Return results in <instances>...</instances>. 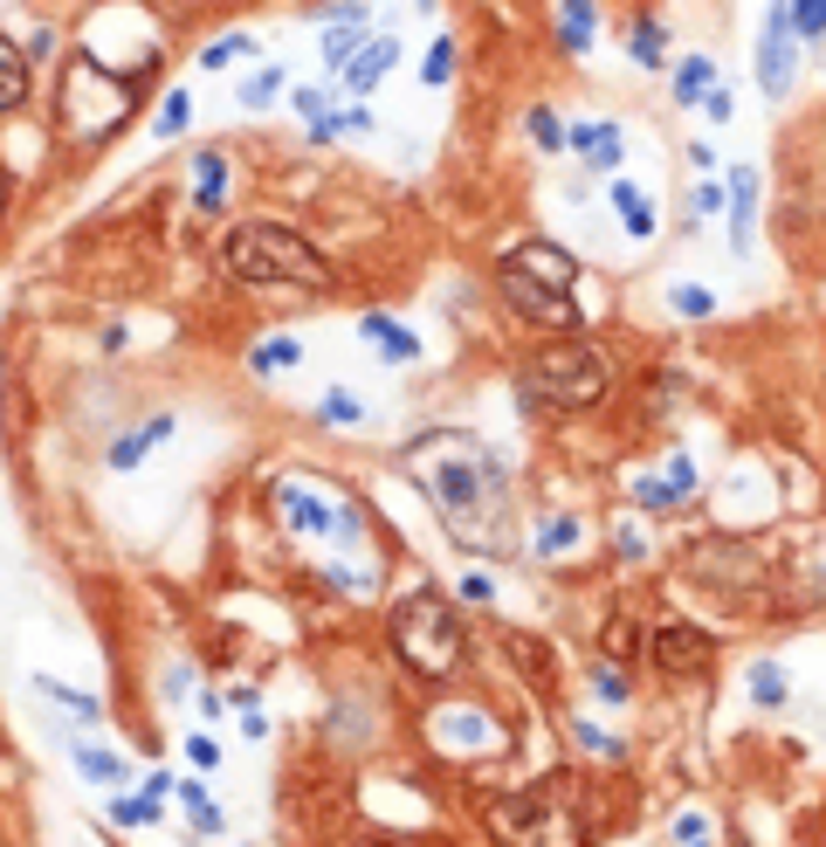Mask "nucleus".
I'll return each instance as SVG.
<instances>
[{
    "label": "nucleus",
    "instance_id": "obj_29",
    "mask_svg": "<svg viewBox=\"0 0 826 847\" xmlns=\"http://www.w3.org/2000/svg\"><path fill=\"white\" fill-rule=\"evenodd\" d=\"M751 696H758V710H779L785 703V676L771 669V661H751Z\"/></svg>",
    "mask_w": 826,
    "mask_h": 847
},
{
    "label": "nucleus",
    "instance_id": "obj_40",
    "mask_svg": "<svg viewBox=\"0 0 826 847\" xmlns=\"http://www.w3.org/2000/svg\"><path fill=\"white\" fill-rule=\"evenodd\" d=\"M668 497H695V461L676 455V469H668Z\"/></svg>",
    "mask_w": 826,
    "mask_h": 847
},
{
    "label": "nucleus",
    "instance_id": "obj_39",
    "mask_svg": "<svg viewBox=\"0 0 826 847\" xmlns=\"http://www.w3.org/2000/svg\"><path fill=\"white\" fill-rule=\"evenodd\" d=\"M531 138L545 145V152H558V145H565V132H558V118H551V111H531Z\"/></svg>",
    "mask_w": 826,
    "mask_h": 847
},
{
    "label": "nucleus",
    "instance_id": "obj_34",
    "mask_svg": "<svg viewBox=\"0 0 826 847\" xmlns=\"http://www.w3.org/2000/svg\"><path fill=\"white\" fill-rule=\"evenodd\" d=\"M572 537H579V517H551V524H545V537H537V551L558 558V551H572Z\"/></svg>",
    "mask_w": 826,
    "mask_h": 847
},
{
    "label": "nucleus",
    "instance_id": "obj_38",
    "mask_svg": "<svg viewBox=\"0 0 826 847\" xmlns=\"http://www.w3.org/2000/svg\"><path fill=\"white\" fill-rule=\"evenodd\" d=\"M676 847H710V820L703 813H682L676 820Z\"/></svg>",
    "mask_w": 826,
    "mask_h": 847
},
{
    "label": "nucleus",
    "instance_id": "obj_14",
    "mask_svg": "<svg viewBox=\"0 0 826 847\" xmlns=\"http://www.w3.org/2000/svg\"><path fill=\"white\" fill-rule=\"evenodd\" d=\"M366 42H372V35H366V21H331V35H324L317 48H324V63L345 76L358 56H366Z\"/></svg>",
    "mask_w": 826,
    "mask_h": 847
},
{
    "label": "nucleus",
    "instance_id": "obj_27",
    "mask_svg": "<svg viewBox=\"0 0 826 847\" xmlns=\"http://www.w3.org/2000/svg\"><path fill=\"white\" fill-rule=\"evenodd\" d=\"M255 63V56H263V48H255V35H221L214 48H206V56H200V69H227V63Z\"/></svg>",
    "mask_w": 826,
    "mask_h": 847
},
{
    "label": "nucleus",
    "instance_id": "obj_17",
    "mask_svg": "<svg viewBox=\"0 0 826 847\" xmlns=\"http://www.w3.org/2000/svg\"><path fill=\"white\" fill-rule=\"evenodd\" d=\"M358 331H366V338L393 358V366H406V358H421V338H413V331H400L393 317H358Z\"/></svg>",
    "mask_w": 826,
    "mask_h": 847
},
{
    "label": "nucleus",
    "instance_id": "obj_5",
    "mask_svg": "<svg viewBox=\"0 0 826 847\" xmlns=\"http://www.w3.org/2000/svg\"><path fill=\"white\" fill-rule=\"evenodd\" d=\"M393 648L413 676H427V682H442L455 676V661H461V621H455V606L442 593H406L393 606Z\"/></svg>",
    "mask_w": 826,
    "mask_h": 847
},
{
    "label": "nucleus",
    "instance_id": "obj_10",
    "mask_svg": "<svg viewBox=\"0 0 826 847\" xmlns=\"http://www.w3.org/2000/svg\"><path fill=\"white\" fill-rule=\"evenodd\" d=\"M276 510H282V517H290L303 537H324V531H338V510H324L317 497H303V490H290V482H282V490H276Z\"/></svg>",
    "mask_w": 826,
    "mask_h": 847
},
{
    "label": "nucleus",
    "instance_id": "obj_19",
    "mask_svg": "<svg viewBox=\"0 0 826 847\" xmlns=\"http://www.w3.org/2000/svg\"><path fill=\"white\" fill-rule=\"evenodd\" d=\"M771 14H785V29H792L799 42L826 35V0H771Z\"/></svg>",
    "mask_w": 826,
    "mask_h": 847
},
{
    "label": "nucleus",
    "instance_id": "obj_1",
    "mask_svg": "<svg viewBox=\"0 0 826 847\" xmlns=\"http://www.w3.org/2000/svg\"><path fill=\"white\" fill-rule=\"evenodd\" d=\"M406 476L421 482V497L442 510L461 551H503L510 545V482L476 434L434 427L406 448Z\"/></svg>",
    "mask_w": 826,
    "mask_h": 847
},
{
    "label": "nucleus",
    "instance_id": "obj_15",
    "mask_svg": "<svg viewBox=\"0 0 826 847\" xmlns=\"http://www.w3.org/2000/svg\"><path fill=\"white\" fill-rule=\"evenodd\" d=\"M613 208H620V227H627L634 242H648V235H655V200L640 193L634 179H620V187H613Z\"/></svg>",
    "mask_w": 826,
    "mask_h": 847
},
{
    "label": "nucleus",
    "instance_id": "obj_8",
    "mask_svg": "<svg viewBox=\"0 0 826 847\" xmlns=\"http://www.w3.org/2000/svg\"><path fill=\"white\" fill-rule=\"evenodd\" d=\"M792 48H799V35L785 29V14H771V29H764V42H758V83H764L771 97L792 90Z\"/></svg>",
    "mask_w": 826,
    "mask_h": 847
},
{
    "label": "nucleus",
    "instance_id": "obj_23",
    "mask_svg": "<svg viewBox=\"0 0 826 847\" xmlns=\"http://www.w3.org/2000/svg\"><path fill=\"white\" fill-rule=\"evenodd\" d=\"M297 358H303V345H297V338H263V345L248 352V372H290Z\"/></svg>",
    "mask_w": 826,
    "mask_h": 847
},
{
    "label": "nucleus",
    "instance_id": "obj_36",
    "mask_svg": "<svg viewBox=\"0 0 826 847\" xmlns=\"http://www.w3.org/2000/svg\"><path fill=\"white\" fill-rule=\"evenodd\" d=\"M634 63H648V69H661V29H655V21H640V29H634Z\"/></svg>",
    "mask_w": 826,
    "mask_h": 847
},
{
    "label": "nucleus",
    "instance_id": "obj_16",
    "mask_svg": "<svg viewBox=\"0 0 826 847\" xmlns=\"http://www.w3.org/2000/svg\"><path fill=\"white\" fill-rule=\"evenodd\" d=\"M434 737H442V744H496L503 731L496 724H489V716H461V710H442V716H434Z\"/></svg>",
    "mask_w": 826,
    "mask_h": 847
},
{
    "label": "nucleus",
    "instance_id": "obj_48",
    "mask_svg": "<svg viewBox=\"0 0 826 847\" xmlns=\"http://www.w3.org/2000/svg\"><path fill=\"white\" fill-rule=\"evenodd\" d=\"M297 111L310 118V124H324L331 111H324V90H297Z\"/></svg>",
    "mask_w": 826,
    "mask_h": 847
},
{
    "label": "nucleus",
    "instance_id": "obj_32",
    "mask_svg": "<svg viewBox=\"0 0 826 847\" xmlns=\"http://www.w3.org/2000/svg\"><path fill=\"white\" fill-rule=\"evenodd\" d=\"M152 132H159V138H179V132H187V90H166V104H159V118H152Z\"/></svg>",
    "mask_w": 826,
    "mask_h": 847
},
{
    "label": "nucleus",
    "instance_id": "obj_33",
    "mask_svg": "<svg viewBox=\"0 0 826 847\" xmlns=\"http://www.w3.org/2000/svg\"><path fill=\"white\" fill-rule=\"evenodd\" d=\"M421 76H427V83H448V76H455V35H442V42L427 48V63H421Z\"/></svg>",
    "mask_w": 826,
    "mask_h": 847
},
{
    "label": "nucleus",
    "instance_id": "obj_21",
    "mask_svg": "<svg viewBox=\"0 0 826 847\" xmlns=\"http://www.w3.org/2000/svg\"><path fill=\"white\" fill-rule=\"evenodd\" d=\"M193 166H200V200H193V208H200V214H221V187H227L221 152H193Z\"/></svg>",
    "mask_w": 826,
    "mask_h": 847
},
{
    "label": "nucleus",
    "instance_id": "obj_9",
    "mask_svg": "<svg viewBox=\"0 0 826 847\" xmlns=\"http://www.w3.org/2000/svg\"><path fill=\"white\" fill-rule=\"evenodd\" d=\"M730 248L737 255H751V242H758V172L751 166H730Z\"/></svg>",
    "mask_w": 826,
    "mask_h": 847
},
{
    "label": "nucleus",
    "instance_id": "obj_22",
    "mask_svg": "<svg viewBox=\"0 0 826 847\" xmlns=\"http://www.w3.org/2000/svg\"><path fill=\"white\" fill-rule=\"evenodd\" d=\"M710 90H716V69H710V56H689V63L676 69V97H682V104H703Z\"/></svg>",
    "mask_w": 826,
    "mask_h": 847
},
{
    "label": "nucleus",
    "instance_id": "obj_44",
    "mask_svg": "<svg viewBox=\"0 0 826 847\" xmlns=\"http://www.w3.org/2000/svg\"><path fill=\"white\" fill-rule=\"evenodd\" d=\"M703 111H710L716 124H730V118H737V104H730V90H723V83H716V90L703 97Z\"/></svg>",
    "mask_w": 826,
    "mask_h": 847
},
{
    "label": "nucleus",
    "instance_id": "obj_24",
    "mask_svg": "<svg viewBox=\"0 0 826 847\" xmlns=\"http://www.w3.org/2000/svg\"><path fill=\"white\" fill-rule=\"evenodd\" d=\"M76 772L97 779V785H124V758L103 751V744H90V751H76Z\"/></svg>",
    "mask_w": 826,
    "mask_h": 847
},
{
    "label": "nucleus",
    "instance_id": "obj_4",
    "mask_svg": "<svg viewBox=\"0 0 826 847\" xmlns=\"http://www.w3.org/2000/svg\"><path fill=\"white\" fill-rule=\"evenodd\" d=\"M138 111V90H132V76H111L97 56H69L63 63V97H56V118H63V132L69 138H83V145H103L118 132L124 118Z\"/></svg>",
    "mask_w": 826,
    "mask_h": 847
},
{
    "label": "nucleus",
    "instance_id": "obj_11",
    "mask_svg": "<svg viewBox=\"0 0 826 847\" xmlns=\"http://www.w3.org/2000/svg\"><path fill=\"white\" fill-rule=\"evenodd\" d=\"M393 63H400V42H393V35H372V42H366V56L345 69V90H351V97H366V90H372Z\"/></svg>",
    "mask_w": 826,
    "mask_h": 847
},
{
    "label": "nucleus",
    "instance_id": "obj_12",
    "mask_svg": "<svg viewBox=\"0 0 826 847\" xmlns=\"http://www.w3.org/2000/svg\"><path fill=\"white\" fill-rule=\"evenodd\" d=\"M29 69H35V63H29V48L0 35V118L21 111V97H29Z\"/></svg>",
    "mask_w": 826,
    "mask_h": 847
},
{
    "label": "nucleus",
    "instance_id": "obj_18",
    "mask_svg": "<svg viewBox=\"0 0 826 847\" xmlns=\"http://www.w3.org/2000/svg\"><path fill=\"white\" fill-rule=\"evenodd\" d=\"M166 434H172V421H166V414H159V421H145L138 434H124V442L111 448V469H132V461H145L152 448H159V442H166Z\"/></svg>",
    "mask_w": 826,
    "mask_h": 847
},
{
    "label": "nucleus",
    "instance_id": "obj_20",
    "mask_svg": "<svg viewBox=\"0 0 826 847\" xmlns=\"http://www.w3.org/2000/svg\"><path fill=\"white\" fill-rule=\"evenodd\" d=\"M592 21H600L592 0H565V8H558V42L565 48H592Z\"/></svg>",
    "mask_w": 826,
    "mask_h": 847
},
{
    "label": "nucleus",
    "instance_id": "obj_26",
    "mask_svg": "<svg viewBox=\"0 0 826 847\" xmlns=\"http://www.w3.org/2000/svg\"><path fill=\"white\" fill-rule=\"evenodd\" d=\"M111 820L118 827H152L159 820V792H124V800H111Z\"/></svg>",
    "mask_w": 826,
    "mask_h": 847
},
{
    "label": "nucleus",
    "instance_id": "obj_49",
    "mask_svg": "<svg viewBox=\"0 0 826 847\" xmlns=\"http://www.w3.org/2000/svg\"><path fill=\"white\" fill-rule=\"evenodd\" d=\"M0 214H8V172H0Z\"/></svg>",
    "mask_w": 826,
    "mask_h": 847
},
{
    "label": "nucleus",
    "instance_id": "obj_43",
    "mask_svg": "<svg viewBox=\"0 0 826 847\" xmlns=\"http://www.w3.org/2000/svg\"><path fill=\"white\" fill-rule=\"evenodd\" d=\"M461 600H496V586H489V572H461Z\"/></svg>",
    "mask_w": 826,
    "mask_h": 847
},
{
    "label": "nucleus",
    "instance_id": "obj_13",
    "mask_svg": "<svg viewBox=\"0 0 826 847\" xmlns=\"http://www.w3.org/2000/svg\"><path fill=\"white\" fill-rule=\"evenodd\" d=\"M572 152H579V159L585 166H620V152H627V145H620V124H572Z\"/></svg>",
    "mask_w": 826,
    "mask_h": 847
},
{
    "label": "nucleus",
    "instance_id": "obj_28",
    "mask_svg": "<svg viewBox=\"0 0 826 847\" xmlns=\"http://www.w3.org/2000/svg\"><path fill=\"white\" fill-rule=\"evenodd\" d=\"M276 90H282V69H276V63H263V69H255L248 83H242V104H248V111H263V104H276Z\"/></svg>",
    "mask_w": 826,
    "mask_h": 847
},
{
    "label": "nucleus",
    "instance_id": "obj_7",
    "mask_svg": "<svg viewBox=\"0 0 826 847\" xmlns=\"http://www.w3.org/2000/svg\"><path fill=\"white\" fill-rule=\"evenodd\" d=\"M655 669L661 676H703L710 669V634L703 627H661L655 634Z\"/></svg>",
    "mask_w": 826,
    "mask_h": 847
},
{
    "label": "nucleus",
    "instance_id": "obj_41",
    "mask_svg": "<svg viewBox=\"0 0 826 847\" xmlns=\"http://www.w3.org/2000/svg\"><path fill=\"white\" fill-rule=\"evenodd\" d=\"M187 758H193V772H214V765H221L214 737H187Z\"/></svg>",
    "mask_w": 826,
    "mask_h": 847
},
{
    "label": "nucleus",
    "instance_id": "obj_50",
    "mask_svg": "<svg viewBox=\"0 0 826 847\" xmlns=\"http://www.w3.org/2000/svg\"><path fill=\"white\" fill-rule=\"evenodd\" d=\"M372 847H393V840H372Z\"/></svg>",
    "mask_w": 826,
    "mask_h": 847
},
{
    "label": "nucleus",
    "instance_id": "obj_2",
    "mask_svg": "<svg viewBox=\"0 0 826 847\" xmlns=\"http://www.w3.org/2000/svg\"><path fill=\"white\" fill-rule=\"evenodd\" d=\"M221 263H227L235 282H248V290H310V297H324L331 282H338L331 263L297 235V227H276V221L235 227L227 248H221Z\"/></svg>",
    "mask_w": 826,
    "mask_h": 847
},
{
    "label": "nucleus",
    "instance_id": "obj_42",
    "mask_svg": "<svg viewBox=\"0 0 826 847\" xmlns=\"http://www.w3.org/2000/svg\"><path fill=\"white\" fill-rule=\"evenodd\" d=\"M592 682H600L606 703H627V676H620V669H592Z\"/></svg>",
    "mask_w": 826,
    "mask_h": 847
},
{
    "label": "nucleus",
    "instance_id": "obj_31",
    "mask_svg": "<svg viewBox=\"0 0 826 847\" xmlns=\"http://www.w3.org/2000/svg\"><path fill=\"white\" fill-rule=\"evenodd\" d=\"M668 303H676L682 317H710V311H716V297L703 290V282H676V290H668Z\"/></svg>",
    "mask_w": 826,
    "mask_h": 847
},
{
    "label": "nucleus",
    "instance_id": "obj_37",
    "mask_svg": "<svg viewBox=\"0 0 826 847\" xmlns=\"http://www.w3.org/2000/svg\"><path fill=\"white\" fill-rule=\"evenodd\" d=\"M324 421H338V427H358V421H366V406H358L351 393H324Z\"/></svg>",
    "mask_w": 826,
    "mask_h": 847
},
{
    "label": "nucleus",
    "instance_id": "obj_3",
    "mask_svg": "<svg viewBox=\"0 0 826 847\" xmlns=\"http://www.w3.org/2000/svg\"><path fill=\"white\" fill-rule=\"evenodd\" d=\"M606 352L585 345V338H558V345H537L524 366H516V393L531 406H551V414H579V406H600L606 400Z\"/></svg>",
    "mask_w": 826,
    "mask_h": 847
},
{
    "label": "nucleus",
    "instance_id": "obj_51",
    "mask_svg": "<svg viewBox=\"0 0 826 847\" xmlns=\"http://www.w3.org/2000/svg\"><path fill=\"white\" fill-rule=\"evenodd\" d=\"M413 8H427V0H413Z\"/></svg>",
    "mask_w": 826,
    "mask_h": 847
},
{
    "label": "nucleus",
    "instance_id": "obj_35",
    "mask_svg": "<svg viewBox=\"0 0 826 847\" xmlns=\"http://www.w3.org/2000/svg\"><path fill=\"white\" fill-rule=\"evenodd\" d=\"M606 655H620V661H627V655H640V627L627 621V613H620V621L606 627Z\"/></svg>",
    "mask_w": 826,
    "mask_h": 847
},
{
    "label": "nucleus",
    "instance_id": "obj_47",
    "mask_svg": "<svg viewBox=\"0 0 826 847\" xmlns=\"http://www.w3.org/2000/svg\"><path fill=\"white\" fill-rule=\"evenodd\" d=\"M723 208V187H716V179H703V187H695V208L689 214H716Z\"/></svg>",
    "mask_w": 826,
    "mask_h": 847
},
{
    "label": "nucleus",
    "instance_id": "obj_45",
    "mask_svg": "<svg viewBox=\"0 0 826 847\" xmlns=\"http://www.w3.org/2000/svg\"><path fill=\"white\" fill-rule=\"evenodd\" d=\"M358 537H366V517L345 503V510H338V545H358Z\"/></svg>",
    "mask_w": 826,
    "mask_h": 847
},
{
    "label": "nucleus",
    "instance_id": "obj_6",
    "mask_svg": "<svg viewBox=\"0 0 826 847\" xmlns=\"http://www.w3.org/2000/svg\"><path fill=\"white\" fill-rule=\"evenodd\" d=\"M496 282H503V297H510V311H524L531 324H545V331H558V338H579V324H585V311L572 303V290H551V282H537V276H524L503 255L496 263Z\"/></svg>",
    "mask_w": 826,
    "mask_h": 847
},
{
    "label": "nucleus",
    "instance_id": "obj_25",
    "mask_svg": "<svg viewBox=\"0 0 826 847\" xmlns=\"http://www.w3.org/2000/svg\"><path fill=\"white\" fill-rule=\"evenodd\" d=\"M179 806H187V820H193V827H200V834H221V827H227V813H221L214 800H206V792H200L193 779H187V785H179Z\"/></svg>",
    "mask_w": 826,
    "mask_h": 847
},
{
    "label": "nucleus",
    "instance_id": "obj_30",
    "mask_svg": "<svg viewBox=\"0 0 826 847\" xmlns=\"http://www.w3.org/2000/svg\"><path fill=\"white\" fill-rule=\"evenodd\" d=\"M35 689H42V696H56V703H63L69 716H83V724H97V716H103V710H97V696H76V689H63V682H48V676H42Z\"/></svg>",
    "mask_w": 826,
    "mask_h": 847
},
{
    "label": "nucleus",
    "instance_id": "obj_46",
    "mask_svg": "<svg viewBox=\"0 0 826 847\" xmlns=\"http://www.w3.org/2000/svg\"><path fill=\"white\" fill-rule=\"evenodd\" d=\"M579 731V744H592V751H600V758H620V744L606 737V731H592V724H572Z\"/></svg>",
    "mask_w": 826,
    "mask_h": 847
}]
</instances>
